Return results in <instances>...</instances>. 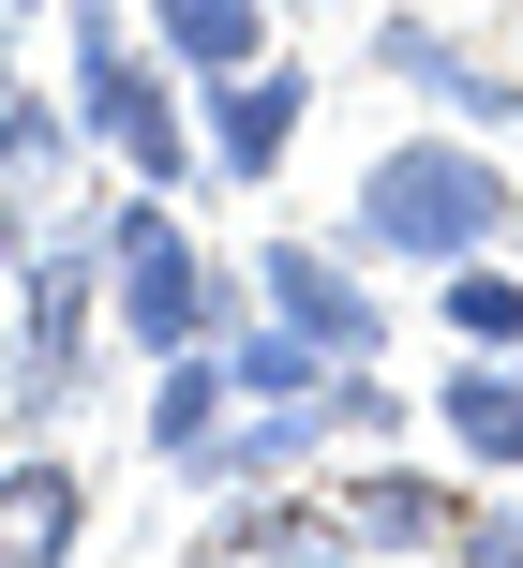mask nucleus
Masks as SVG:
<instances>
[{
    "mask_svg": "<svg viewBox=\"0 0 523 568\" xmlns=\"http://www.w3.org/2000/svg\"><path fill=\"white\" fill-rule=\"evenodd\" d=\"M345 225H359V255L449 270V255H494V240L523 225V195H509V165L479 135H389L375 165L345 180Z\"/></svg>",
    "mask_w": 523,
    "mask_h": 568,
    "instance_id": "1",
    "label": "nucleus"
},
{
    "mask_svg": "<svg viewBox=\"0 0 523 568\" xmlns=\"http://www.w3.org/2000/svg\"><path fill=\"white\" fill-rule=\"evenodd\" d=\"M329 449H345V419H329V389H315V404H255V389H239V419L209 434V449L180 464V479H209V494H285V479H315Z\"/></svg>",
    "mask_w": 523,
    "mask_h": 568,
    "instance_id": "7",
    "label": "nucleus"
},
{
    "mask_svg": "<svg viewBox=\"0 0 523 568\" xmlns=\"http://www.w3.org/2000/svg\"><path fill=\"white\" fill-rule=\"evenodd\" d=\"M75 150H90L75 90H60V105H45V90H0V180H60Z\"/></svg>",
    "mask_w": 523,
    "mask_h": 568,
    "instance_id": "16",
    "label": "nucleus"
},
{
    "mask_svg": "<svg viewBox=\"0 0 523 568\" xmlns=\"http://www.w3.org/2000/svg\"><path fill=\"white\" fill-rule=\"evenodd\" d=\"M329 509H345V554H494V509L419 464H359V479H329Z\"/></svg>",
    "mask_w": 523,
    "mask_h": 568,
    "instance_id": "5",
    "label": "nucleus"
},
{
    "mask_svg": "<svg viewBox=\"0 0 523 568\" xmlns=\"http://www.w3.org/2000/svg\"><path fill=\"white\" fill-rule=\"evenodd\" d=\"M195 90H209V180L269 195V180H285V150H299V120H315V75L269 45V60H239V75H195Z\"/></svg>",
    "mask_w": 523,
    "mask_h": 568,
    "instance_id": "6",
    "label": "nucleus"
},
{
    "mask_svg": "<svg viewBox=\"0 0 523 568\" xmlns=\"http://www.w3.org/2000/svg\"><path fill=\"white\" fill-rule=\"evenodd\" d=\"M434 434H449V449L479 464V479H523V374H509V359H479V344H464V374L434 389Z\"/></svg>",
    "mask_w": 523,
    "mask_h": 568,
    "instance_id": "12",
    "label": "nucleus"
},
{
    "mask_svg": "<svg viewBox=\"0 0 523 568\" xmlns=\"http://www.w3.org/2000/svg\"><path fill=\"white\" fill-rule=\"evenodd\" d=\"M239 300H255V284H225V270H209L195 240H180V210L150 195V180H135V195L105 210V329L135 344V359L225 344V329H239Z\"/></svg>",
    "mask_w": 523,
    "mask_h": 568,
    "instance_id": "2",
    "label": "nucleus"
},
{
    "mask_svg": "<svg viewBox=\"0 0 523 568\" xmlns=\"http://www.w3.org/2000/svg\"><path fill=\"white\" fill-rule=\"evenodd\" d=\"M375 75L434 90V105H449V120H479V135H523V75H494L479 45H449L434 16H375Z\"/></svg>",
    "mask_w": 523,
    "mask_h": 568,
    "instance_id": "9",
    "label": "nucleus"
},
{
    "mask_svg": "<svg viewBox=\"0 0 523 568\" xmlns=\"http://www.w3.org/2000/svg\"><path fill=\"white\" fill-rule=\"evenodd\" d=\"M225 374H239L255 404H315V389H329L345 359H329L315 329H285V314H255V329H225Z\"/></svg>",
    "mask_w": 523,
    "mask_h": 568,
    "instance_id": "15",
    "label": "nucleus"
},
{
    "mask_svg": "<svg viewBox=\"0 0 523 568\" xmlns=\"http://www.w3.org/2000/svg\"><path fill=\"white\" fill-rule=\"evenodd\" d=\"M434 329H449V344H479V359H523V270H509V240L434 270Z\"/></svg>",
    "mask_w": 523,
    "mask_h": 568,
    "instance_id": "13",
    "label": "nucleus"
},
{
    "mask_svg": "<svg viewBox=\"0 0 523 568\" xmlns=\"http://www.w3.org/2000/svg\"><path fill=\"white\" fill-rule=\"evenodd\" d=\"M90 329H105V240H30V270H16V419L75 404Z\"/></svg>",
    "mask_w": 523,
    "mask_h": 568,
    "instance_id": "4",
    "label": "nucleus"
},
{
    "mask_svg": "<svg viewBox=\"0 0 523 568\" xmlns=\"http://www.w3.org/2000/svg\"><path fill=\"white\" fill-rule=\"evenodd\" d=\"M225 419H239L225 344H180V359H150V404H135V449H150V464H195Z\"/></svg>",
    "mask_w": 523,
    "mask_h": 568,
    "instance_id": "10",
    "label": "nucleus"
},
{
    "mask_svg": "<svg viewBox=\"0 0 523 568\" xmlns=\"http://www.w3.org/2000/svg\"><path fill=\"white\" fill-rule=\"evenodd\" d=\"M16 270H30V180H0V300H16Z\"/></svg>",
    "mask_w": 523,
    "mask_h": 568,
    "instance_id": "17",
    "label": "nucleus"
},
{
    "mask_svg": "<svg viewBox=\"0 0 523 568\" xmlns=\"http://www.w3.org/2000/svg\"><path fill=\"white\" fill-rule=\"evenodd\" d=\"M150 45L180 75H239V60H269V0H150Z\"/></svg>",
    "mask_w": 523,
    "mask_h": 568,
    "instance_id": "14",
    "label": "nucleus"
},
{
    "mask_svg": "<svg viewBox=\"0 0 523 568\" xmlns=\"http://www.w3.org/2000/svg\"><path fill=\"white\" fill-rule=\"evenodd\" d=\"M16 16H30V0H16Z\"/></svg>",
    "mask_w": 523,
    "mask_h": 568,
    "instance_id": "19",
    "label": "nucleus"
},
{
    "mask_svg": "<svg viewBox=\"0 0 523 568\" xmlns=\"http://www.w3.org/2000/svg\"><path fill=\"white\" fill-rule=\"evenodd\" d=\"M0 90H16V0H0Z\"/></svg>",
    "mask_w": 523,
    "mask_h": 568,
    "instance_id": "18",
    "label": "nucleus"
},
{
    "mask_svg": "<svg viewBox=\"0 0 523 568\" xmlns=\"http://www.w3.org/2000/svg\"><path fill=\"white\" fill-rule=\"evenodd\" d=\"M75 120H90V150H120V165L150 180V195H195V180H209V135L180 120V90L135 60L120 0H75Z\"/></svg>",
    "mask_w": 523,
    "mask_h": 568,
    "instance_id": "3",
    "label": "nucleus"
},
{
    "mask_svg": "<svg viewBox=\"0 0 523 568\" xmlns=\"http://www.w3.org/2000/svg\"><path fill=\"white\" fill-rule=\"evenodd\" d=\"M90 539V479L60 449H30V464H0V568H60Z\"/></svg>",
    "mask_w": 523,
    "mask_h": 568,
    "instance_id": "11",
    "label": "nucleus"
},
{
    "mask_svg": "<svg viewBox=\"0 0 523 568\" xmlns=\"http://www.w3.org/2000/svg\"><path fill=\"white\" fill-rule=\"evenodd\" d=\"M255 300L285 314V329H315L329 359H375V329H389V314H375V284L329 255V240H255Z\"/></svg>",
    "mask_w": 523,
    "mask_h": 568,
    "instance_id": "8",
    "label": "nucleus"
}]
</instances>
